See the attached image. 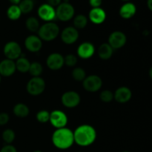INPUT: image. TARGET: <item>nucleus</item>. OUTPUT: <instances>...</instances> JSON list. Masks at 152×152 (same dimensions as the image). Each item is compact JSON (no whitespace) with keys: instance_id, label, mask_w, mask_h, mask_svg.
I'll return each mask as SVG.
<instances>
[{"instance_id":"18","label":"nucleus","mask_w":152,"mask_h":152,"mask_svg":"<svg viewBox=\"0 0 152 152\" xmlns=\"http://www.w3.org/2000/svg\"><path fill=\"white\" fill-rule=\"evenodd\" d=\"M88 16L91 22L96 25H99L105 22L106 19V13L101 7H96L90 10Z\"/></svg>"},{"instance_id":"34","label":"nucleus","mask_w":152,"mask_h":152,"mask_svg":"<svg viewBox=\"0 0 152 152\" xmlns=\"http://www.w3.org/2000/svg\"><path fill=\"white\" fill-rule=\"evenodd\" d=\"M0 152H17V150L13 145H6L1 148Z\"/></svg>"},{"instance_id":"24","label":"nucleus","mask_w":152,"mask_h":152,"mask_svg":"<svg viewBox=\"0 0 152 152\" xmlns=\"http://www.w3.org/2000/svg\"><path fill=\"white\" fill-rule=\"evenodd\" d=\"M25 25L28 31L31 32H37L40 28L39 22L36 17H29L25 22Z\"/></svg>"},{"instance_id":"38","label":"nucleus","mask_w":152,"mask_h":152,"mask_svg":"<svg viewBox=\"0 0 152 152\" xmlns=\"http://www.w3.org/2000/svg\"><path fill=\"white\" fill-rule=\"evenodd\" d=\"M147 6H148V9L152 11V0H148L147 1Z\"/></svg>"},{"instance_id":"10","label":"nucleus","mask_w":152,"mask_h":152,"mask_svg":"<svg viewBox=\"0 0 152 152\" xmlns=\"http://www.w3.org/2000/svg\"><path fill=\"white\" fill-rule=\"evenodd\" d=\"M127 37L121 31H114L108 37V44L113 49H120L126 45Z\"/></svg>"},{"instance_id":"30","label":"nucleus","mask_w":152,"mask_h":152,"mask_svg":"<svg viewBox=\"0 0 152 152\" xmlns=\"http://www.w3.org/2000/svg\"><path fill=\"white\" fill-rule=\"evenodd\" d=\"M37 120L41 123H47L50 120V113L46 110H42L37 114Z\"/></svg>"},{"instance_id":"39","label":"nucleus","mask_w":152,"mask_h":152,"mask_svg":"<svg viewBox=\"0 0 152 152\" xmlns=\"http://www.w3.org/2000/svg\"><path fill=\"white\" fill-rule=\"evenodd\" d=\"M148 74H149L150 78H151V80H152V66L151 67V68H150L149 71H148Z\"/></svg>"},{"instance_id":"13","label":"nucleus","mask_w":152,"mask_h":152,"mask_svg":"<svg viewBox=\"0 0 152 152\" xmlns=\"http://www.w3.org/2000/svg\"><path fill=\"white\" fill-rule=\"evenodd\" d=\"M79 38V32L74 27H67L61 34V39L67 45L74 44Z\"/></svg>"},{"instance_id":"25","label":"nucleus","mask_w":152,"mask_h":152,"mask_svg":"<svg viewBox=\"0 0 152 152\" xmlns=\"http://www.w3.org/2000/svg\"><path fill=\"white\" fill-rule=\"evenodd\" d=\"M88 24V19L85 15L79 14L74 19V26L76 29H83Z\"/></svg>"},{"instance_id":"9","label":"nucleus","mask_w":152,"mask_h":152,"mask_svg":"<svg viewBox=\"0 0 152 152\" xmlns=\"http://www.w3.org/2000/svg\"><path fill=\"white\" fill-rule=\"evenodd\" d=\"M80 96L77 92L70 91L62 94L61 101L64 106L66 108H73L77 107L80 102Z\"/></svg>"},{"instance_id":"19","label":"nucleus","mask_w":152,"mask_h":152,"mask_svg":"<svg viewBox=\"0 0 152 152\" xmlns=\"http://www.w3.org/2000/svg\"><path fill=\"white\" fill-rule=\"evenodd\" d=\"M137 12V7L132 2H126L120 7V15L122 18L126 19H131L135 15Z\"/></svg>"},{"instance_id":"11","label":"nucleus","mask_w":152,"mask_h":152,"mask_svg":"<svg viewBox=\"0 0 152 152\" xmlns=\"http://www.w3.org/2000/svg\"><path fill=\"white\" fill-rule=\"evenodd\" d=\"M38 16L42 20L49 22L53 21L56 18V10L54 7L49 5L48 4H43L39 7Z\"/></svg>"},{"instance_id":"7","label":"nucleus","mask_w":152,"mask_h":152,"mask_svg":"<svg viewBox=\"0 0 152 152\" xmlns=\"http://www.w3.org/2000/svg\"><path fill=\"white\" fill-rule=\"evenodd\" d=\"M49 121L56 129H62L66 126L68 123V117L63 111L60 110H55L50 113Z\"/></svg>"},{"instance_id":"33","label":"nucleus","mask_w":152,"mask_h":152,"mask_svg":"<svg viewBox=\"0 0 152 152\" xmlns=\"http://www.w3.org/2000/svg\"><path fill=\"white\" fill-rule=\"evenodd\" d=\"M9 122V115L7 113L0 114V126H4Z\"/></svg>"},{"instance_id":"26","label":"nucleus","mask_w":152,"mask_h":152,"mask_svg":"<svg viewBox=\"0 0 152 152\" xmlns=\"http://www.w3.org/2000/svg\"><path fill=\"white\" fill-rule=\"evenodd\" d=\"M19 7L22 13H28L34 9V2L33 0H22L19 3Z\"/></svg>"},{"instance_id":"22","label":"nucleus","mask_w":152,"mask_h":152,"mask_svg":"<svg viewBox=\"0 0 152 152\" xmlns=\"http://www.w3.org/2000/svg\"><path fill=\"white\" fill-rule=\"evenodd\" d=\"M13 114L18 117L20 118H24L26 117L29 114L30 110L29 108L25 104L23 103H18L13 107Z\"/></svg>"},{"instance_id":"15","label":"nucleus","mask_w":152,"mask_h":152,"mask_svg":"<svg viewBox=\"0 0 152 152\" xmlns=\"http://www.w3.org/2000/svg\"><path fill=\"white\" fill-rule=\"evenodd\" d=\"M95 52V48L92 43L86 42L82 43L77 48V54L82 59H89L91 57Z\"/></svg>"},{"instance_id":"31","label":"nucleus","mask_w":152,"mask_h":152,"mask_svg":"<svg viewBox=\"0 0 152 152\" xmlns=\"http://www.w3.org/2000/svg\"><path fill=\"white\" fill-rule=\"evenodd\" d=\"M99 98L103 102H110L114 99V93L108 90H105L101 92Z\"/></svg>"},{"instance_id":"27","label":"nucleus","mask_w":152,"mask_h":152,"mask_svg":"<svg viewBox=\"0 0 152 152\" xmlns=\"http://www.w3.org/2000/svg\"><path fill=\"white\" fill-rule=\"evenodd\" d=\"M43 71L42 65L38 62H34L31 63V66H30L29 71L30 74L33 76V77H39L42 74Z\"/></svg>"},{"instance_id":"14","label":"nucleus","mask_w":152,"mask_h":152,"mask_svg":"<svg viewBox=\"0 0 152 152\" xmlns=\"http://www.w3.org/2000/svg\"><path fill=\"white\" fill-rule=\"evenodd\" d=\"M25 46L27 50L31 52H38L42 47V42L39 37L31 35L27 37L25 41Z\"/></svg>"},{"instance_id":"12","label":"nucleus","mask_w":152,"mask_h":152,"mask_svg":"<svg viewBox=\"0 0 152 152\" xmlns=\"http://www.w3.org/2000/svg\"><path fill=\"white\" fill-rule=\"evenodd\" d=\"M48 67L52 71H57L62 68L64 63V57L59 53H53L49 55L46 60Z\"/></svg>"},{"instance_id":"42","label":"nucleus","mask_w":152,"mask_h":152,"mask_svg":"<svg viewBox=\"0 0 152 152\" xmlns=\"http://www.w3.org/2000/svg\"><path fill=\"white\" fill-rule=\"evenodd\" d=\"M122 152H130V151H122Z\"/></svg>"},{"instance_id":"41","label":"nucleus","mask_w":152,"mask_h":152,"mask_svg":"<svg viewBox=\"0 0 152 152\" xmlns=\"http://www.w3.org/2000/svg\"><path fill=\"white\" fill-rule=\"evenodd\" d=\"M123 1H130V0H123Z\"/></svg>"},{"instance_id":"20","label":"nucleus","mask_w":152,"mask_h":152,"mask_svg":"<svg viewBox=\"0 0 152 152\" xmlns=\"http://www.w3.org/2000/svg\"><path fill=\"white\" fill-rule=\"evenodd\" d=\"M114 49L108 43H103L99 46L98 49V55L99 58L103 60H108L112 56Z\"/></svg>"},{"instance_id":"35","label":"nucleus","mask_w":152,"mask_h":152,"mask_svg":"<svg viewBox=\"0 0 152 152\" xmlns=\"http://www.w3.org/2000/svg\"><path fill=\"white\" fill-rule=\"evenodd\" d=\"M102 0H89L90 5L93 8L100 7V5L102 4Z\"/></svg>"},{"instance_id":"5","label":"nucleus","mask_w":152,"mask_h":152,"mask_svg":"<svg viewBox=\"0 0 152 152\" xmlns=\"http://www.w3.org/2000/svg\"><path fill=\"white\" fill-rule=\"evenodd\" d=\"M45 82L42 78L39 77H33L28 81L26 89L28 94L32 96H38L45 89Z\"/></svg>"},{"instance_id":"40","label":"nucleus","mask_w":152,"mask_h":152,"mask_svg":"<svg viewBox=\"0 0 152 152\" xmlns=\"http://www.w3.org/2000/svg\"><path fill=\"white\" fill-rule=\"evenodd\" d=\"M34 152H42V151H34Z\"/></svg>"},{"instance_id":"36","label":"nucleus","mask_w":152,"mask_h":152,"mask_svg":"<svg viewBox=\"0 0 152 152\" xmlns=\"http://www.w3.org/2000/svg\"><path fill=\"white\" fill-rule=\"evenodd\" d=\"M62 3V0H47V4L52 7H57Z\"/></svg>"},{"instance_id":"23","label":"nucleus","mask_w":152,"mask_h":152,"mask_svg":"<svg viewBox=\"0 0 152 152\" xmlns=\"http://www.w3.org/2000/svg\"><path fill=\"white\" fill-rule=\"evenodd\" d=\"M22 15L19 5H13L8 7L7 10V16L10 20H17Z\"/></svg>"},{"instance_id":"32","label":"nucleus","mask_w":152,"mask_h":152,"mask_svg":"<svg viewBox=\"0 0 152 152\" xmlns=\"http://www.w3.org/2000/svg\"><path fill=\"white\" fill-rule=\"evenodd\" d=\"M64 63L68 67L75 66L77 63V57L74 54H68L64 58Z\"/></svg>"},{"instance_id":"6","label":"nucleus","mask_w":152,"mask_h":152,"mask_svg":"<svg viewBox=\"0 0 152 152\" xmlns=\"http://www.w3.org/2000/svg\"><path fill=\"white\" fill-rule=\"evenodd\" d=\"M83 86L85 90L87 91L96 92L102 87V79L97 75L88 76L83 81Z\"/></svg>"},{"instance_id":"21","label":"nucleus","mask_w":152,"mask_h":152,"mask_svg":"<svg viewBox=\"0 0 152 152\" xmlns=\"http://www.w3.org/2000/svg\"><path fill=\"white\" fill-rule=\"evenodd\" d=\"M16 63V68L19 72L27 73L29 71L31 62L27 58L21 56L19 59H17Z\"/></svg>"},{"instance_id":"37","label":"nucleus","mask_w":152,"mask_h":152,"mask_svg":"<svg viewBox=\"0 0 152 152\" xmlns=\"http://www.w3.org/2000/svg\"><path fill=\"white\" fill-rule=\"evenodd\" d=\"M13 5H19L22 0H9Z\"/></svg>"},{"instance_id":"2","label":"nucleus","mask_w":152,"mask_h":152,"mask_svg":"<svg viewBox=\"0 0 152 152\" xmlns=\"http://www.w3.org/2000/svg\"><path fill=\"white\" fill-rule=\"evenodd\" d=\"M52 142L59 149H68L74 142V132L65 127L56 129L52 135Z\"/></svg>"},{"instance_id":"8","label":"nucleus","mask_w":152,"mask_h":152,"mask_svg":"<svg viewBox=\"0 0 152 152\" xmlns=\"http://www.w3.org/2000/svg\"><path fill=\"white\" fill-rule=\"evenodd\" d=\"M4 54L7 59L10 60L17 59L22 56V49L17 42L10 41L4 47Z\"/></svg>"},{"instance_id":"1","label":"nucleus","mask_w":152,"mask_h":152,"mask_svg":"<svg viewBox=\"0 0 152 152\" xmlns=\"http://www.w3.org/2000/svg\"><path fill=\"white\" fill-rule=\"evenodd\" d=\"M74 142L80 146H88L94 142L96 132L94 128L90 125H82L77 128L74 132Z\"/></svg>"},{"instance_id":"29","label":"nucleus","mask_w":152,"mask_h":152,"mask_svg":"<svg viewBox=\"0 0 152 152\" xmlns=\"http://www.w3.org/2000/svg\"><path fill=\"white\" fill-rule=\"evenodd\" d=\"M2 139L7 145H10L15 140V132L12 129H6L2 133Z\"/></svg>"},{"instance_id":"3","label":"nucleus","mask_w":152,"mask_h":152,"mask_svg":"<svg viewBox=\"0 0 152 152\" xmlns=\"http://www.w3.org/2000/svg\"><path fill=\"white\" fill-rule=\"evenodd\" d=\"M59 34V28L56 23L52 22H47L40 26L38 31L39 37L42 40L50 42L55 39Z\"/></svg>"},{"instance_id":"28","label":"nucleus","mask_w":152,"mask_h":152,"mask_svg":"<svg viewBox=\"0 0 152 152\" xmlns=\"http://www.w3.org/2000/svg\"><path fill=\"white\" fill-rule=\"evenodd\" d=\"M72 77L77 81H83L86 77V73L82 68H76L72 71Z\"/></svg>"},{"instance_id":"43","label":"nucleus","mask_w":152,"mask_h":152,"mask_svg":"<svg viewBox=\"0 0 152 152\" xmlns=\"http://www.w3.org/2000/svg\"><path fill=\"white\" fill-rule=\"evenodd\" d=\"M0 81H1V75H0Z\"/></svg>"},{"instance_id":"16","label":"nucleus","mask_w":152,"mask_h":152,"mask_svg":"<svg viewBox=\"0 0 152 152\" xmlns=\"http://www.w3.org/2000/svg\"><path fill=\"white\" fill-rule=\"evenodd\" d=\"M132 96V92L128 87L123 86L116 90L114 94V99L120 103H126L129 102Z\"/></svg>"},{"instance_id":"17","label":"nucleus","mask_w":152,"mask_h":152,"mask_svg":"<svg viewBox=\"0 0 152 152\" xmlns=\"http://www.w3.org/2000/svg\"><path fill=\"white\" fill-rule=\"evenodd\" d=\"M16 71V63L13 60L6 59L0 62V75L3 77H10Z\"/></svg>"},{"instance_id":"4","label":"nucleus","mask_w":152,"mask_h":152,"mask_svg":"<svg viewBox=\"0 0 152 152\" xmlns=\"http://www.w3.org/2000/svg\"><path fill=\"white\" fill-rule=\"evenodd\" d=\"M74 7L70 3L62 2L56 9V17L62 22H67L74 16Z\"/></svg>"}]
</instances>
